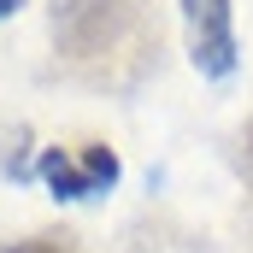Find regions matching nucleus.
I'll return each instance as SVG.
<instances>
[{"label":"nucleus","instance_id":"obj_1","mask_svg":"<svg viewBox=\"0 0 253 253\" xmlns=\"http://www.w3.org/2000/svg\"><path fill=\"white\" fill-rule=\"evenodd\" d=\"M53 53L88 88H135L159 59L147 0H53Z\"/></svg>","mask_w":253,"mask_h":253},{"label":"nucleus","instance_id":"obj_3","mask_svg":"<svg viewBox=\"0 0 253 253\" xmlns=\"http://www.w3.org/2000/svg\"><path fill=\"white\" fill-rule=\"evenodd\" d=\"M183 36L200 77H230L236 71V12L230 0H183Z\"/></svg>","mask_w":253,"mask_h":253},{"label":"nucleus","instance_id":"obj_2","mask_svg":"<svg viewBox=\"0 0 253 253\" xmlns=\"http://www.w3.org/2000/svg\"><path fill=\"white\" fill-rule=\"evenodd\" d=\"M36 171H42V183L59 194V200H88V194H100V189L118 183V153L106 141H83L77 153L71 147H42Z\"/></svg>","mask_w":253,"mask_h":253},{"label":"nucleus","instance_id":"obj_6","mask_svg":"<svg viewBox=\"0 0 253 253\" xmlns=\"http://www.w3.org/2000/svg\"><path fill=\"white\" fill-rule=\"evenodd\" d=\"M18 6H24V0H0V18H12V12H18Z\"/></svg>","mask_w":253,"mask_h":253},{"label":"nucleus","instance_id":"obj_4","mask_svg":"<svg viewBox=\"0 0 253 253\" xmlns=\"http://www.w3.org/2000/svg\"><path fill=\"white\" fill-rule=\"evenodd\" d=\"M24 147H30V129L18 124L6 141H0V171H6V177H30V159H24Z\"/></svg>","mask_w":253,"mask_h":253},{"label":"nucleus","instance_id":"obj_5","mask_svg":"<svg viewBox=\"0 0 253 253\" xmlns=\"http://www.w3.org/2000/svg\"><path fill=\"white\" fill-rule=\"evenodd\" d=\"M6 253H77V242H71L65 230H42V236H30V242H12Z\"/></svg>","mask_w":253,"mask_h":253},{"label":"nucleus","instance_id":"obj_7","mask_svg":"<svg viewBox=\"0 0 253 253\" xmlns=\"http://www.w3.org/2000/svg\"><path fill=\"white\" fill-rule=\"evenodd\" d=\"M242 141H248V171H253V124H248V135H242Z\"/></svg>","mask_w":253,"mask_h":253}]
</instances>
